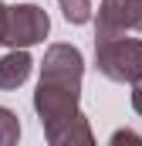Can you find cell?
Instances as JSON below:
<instances>
[{"instance_id": "obj_3", "label": "cell", "mask_w": 142, "mask_h": 146, "mask_svg": "<svg viewBox=\"0 0 142 146\" xmlns=\"http://www.w3.org/2000/svg\"><path fill=\"white\" fill-rule=\"evenodd\" d=\"M51 31V17L37 3H14L7 7V24H3V44L7 48H34L44 44Z\"/></svg>"}, {"instance_id": "obj_5", "label": "cell", "mask_w": 142, "mask_h": 146, "mask_svg": "<svg viewBox=\"0 0 142 146\" xmlns=\"http://www.w3.org/2000/svg\"><path fill=\"white\" fill-rule=\"evenodd\" d=\"M31 68H34V58L27 54V48H10V51L0 58V88H3V92L20 88V85L31 78Z\"/></svg>"}, {"instance_id": "obj_8", "label": "cell", "mask_w": 142, "mask_h": 146, "mask_svg": "<svg viewBox=\"0 0 142 146\" xmlns=\"http://www.w3.org/2000/svg\"><path fill=\"white\" fill-rule=\"evenodd\" d=\"M112 143H142V136H135V133H129V129H118V133L112 136Z\"/></svg>"}, {"instance_id": "obj_1", "label": "cell", "mask_w": 142, "mask_h": 146, "mask_svg": "<svg viewBox=\"0 0 142 146\" xmlns=\"http://www.w3.org/2000/svg\"><path fill=\"white\" fill-rule=\"evenodd\" d=\"M81 78H85V58L74 44H51L41 61V82L34 92V112L44 126L47 143L78 115L81 102Z\"/></svg>"}, {"instance_id": "obj_6", "label": "cell", "mask_w": 142, "mask_h": 146, "mask_svg": "<svg viewBox=\"0 0 142 146\" xmlns=\"http://www.w3.org/2000/svg\"><path fill=\"white\" fill-rule=\"evenodd\" d=\"M17 139H20V119H17V112L0 106V146H14Z\"/></svg>"}, {"instance_id": "obj_2", "label": "cell", "mask_w": 142, "mask_h": 146, "mask_svg": "<svg viewBox=\"0 0 142 146\" xmlns=\"http://www.w3.org/2000/svg\"><path fill=\"white\" fill-rule=\"evenodd\" d=\"M95 68L118 85L142 82V37L95 34Z\"/></svg>"}, {"instance_id": "obj_7", "label": "cell", "mask_w": 142, "mask_h": 146, "mask_svg": "<svg viewBox=\"0 0 142 146\" xmlns=\"http://www.w3.org/2000/svg\"><path fill=\"white\" fill-rule=\"evenodd\" d=\"M68 24H88L91 21V0H58Z\"/></svg>"}, {"instance_id": "obj_9", "label": "cell", "mask_w": 142, "mask_h": 146, "mask_svg": "<svg viewBox=\"0 0 142 146\" xmlns=\"http://www.w3.org/2000/svg\"><path fill=\"white\" fill-rule=\"evenodd\" d=\"M132 109L142 115V82H135V85H132Z\"/></svg>"}, {"instance_id": "obj_10", "label": "cell", "mask_w": 142, "mask_h": 146, "mask_svg": "<svg viewBox=\"0 0 142 146\" xmlns=\"http://www.w3.org/2000/svg\"><path fill=\"white\" fill-rule=\"evenodd\" d=\"M3 24H7V7H3V0H0V44H3Z\"/></svg>"}, {"instance_id": "obj_4", "label": "cell", "mask_w": 142, "mask_h": 146, "mask_svg": "<svg viewBox=\"0 0 142 146\" xmlns=\"http://www.w3.org/2000/svg\"><path fill=\"white\" fill-rule=\"evenodd\" d=\"M142 31V0H102L95 17V34Z\"/></svg>"}]
</instances>
